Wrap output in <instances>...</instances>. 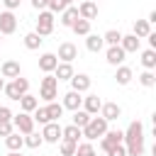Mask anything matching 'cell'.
Returning a JSON list of instances; mask_svg holds the SVG:
<instances>
[{
	"label": "cell",
	"mask_w": 156,
	"mask_h": 156,
	"mask_svg": "<svg viewBox=\"0 0 156 156\" xmlns=\"http://www.w3.org/2000/svg\"><path fill=\"white\" fill-rule=\"evenodd\" d=\"M80 132H83V136H85L88 141H93V139H98V136H102V134L107 132V119H105V117H90V122H88Z\"/></svg>",
	"instance_id": "cell-1"
},
{
	"label": "cell",
	"mask_w": 156,
	"mask_h": 156,
	"mask_svg": "<svg viewBox=\"0 0 156 156\" xmlns=\"http://www.w3.org/2000/svg\"><path fill=\"white\" fill-rule=\"evenodd\" d=\"M2 90H5V95H7L10 100H20V98L29 90V80L22 78V76H17V78H12V83L2 85Z\"/></svg>",
	"instance_id": "cell-2"
},
{
	"label": "cell",
	"mask_w": 156,
	"mask_h": 156,
	"mask_svg": "<svg viewBox=\"0 0 156 156\" xmlns=\"http://www.w3.org/2000/svg\"><path fill=\"white\" fill-rule=\"evenodd\" d=\"M51 32H54V12L41 10L39 12V20H37V34L39 37H49Z\"/></svg>",
	"instance_id": "cell-3"
},
{
	"label": "cell",
	"mask_w": 156,
	"mask_h": 156,
	"mask_svg": "<svg viewBox=\"0 0 156 156\" xmlns=\"http://www.w3.org/2000/svg\"><path fill=\"white\" fill-rule=\"evenodd\" d=\"M122 141H127V146H129V144H141V141H144V124H141L139 119H134V122L127 127Z\"/></svg>",
	"instance_id": "cell-4"
},
{
	"label": "cell",
	"mask_w": 156,
	"mask_h": 156,
	"mask_svg": "<svg viewBox=\"0 0 156 156\" xmlns=\"http://www.w3.org/2000/svg\"><path fill=\"white\" fill-rule=\"evenodd\" d=\"M12 127L20 134H29V132H34V119H32L29 112H20V115L12 117Z\"/></svg>",
	"instance_id": "cell-5"
},
{
	"label": "cell",
	"mask_w": 156,
	"mask_h": 156,
	"mask_svg": "<svg viewBox=\"0 0 156 156\" xmlns=\"http://www.w3.org/2000/svg\"><path fill=\"white\" fill-rule=\"evenodd\" d=\"M122 139H124V132H119V129H112V132H105V134H102V141H100V146H102V151H110L112 146L122 144Z\"/></svg>",
	"instance_id": "cell-6"
},
{
	"label": "cell",
	"mask_w": 156,
	"mask_h": 156,
	"mask_svg": "<svg viewBox=\"0 0 156 156\" xmlns=\"http://www.w3.org/2000/svg\"><path fill=\"white\" fill-rule=\"evenodd\" d=\"M41 139L49 141V144H56V141L61 139V127H58V122H46L44 129H41Z\"/></svg>",
	"instance_id": "cell-7"
},
{
	"label": "cell",
	"mask_w": 156,
	"mask_h": 156,
	"mask_svg": "<svg viewBox=\"0 0 156 156\" xmlns=\"http://www.w3.org/2000/svg\"><path fill=\"white\" fill-rule=\"evenodd\" d=\"M17 29V17L12 15V10H5L0 15V34H12Z\"/></svg>",
	"instance_id": "cell-8"
},
{
	"label": "cell",
	"mask_w": 156,
	"mask_h": 156,
	"mask_svg": "<svg viewBox=\"0 0 156 156\" xmlns=\"http://www.w3.org/2000/svg\"><path fill=\"white\" fill-rule=\"evenodd\" d=\"M58 61H66V63H71L73 58H78V49H76V44H71V41H63L61 46H58V56H56Z\"/></svg>",
	"instance_id": "cell-9"
},
{
	"label": "cell",
	"mask_w": 156,
	"mask_h": 156,
	"mask_svg": "<svg viewBox=\"0 0 156 156\" xmlns=\"http://www.w3.org/2000/svg\"><path fill=\"white\" fill-rule=\"evenodd\" d=\"M68 80H71V88H73L76 93H85V90L90 88V78H88L85 73H73Z\"/></svg>",
	"instance_id": "cell-10"
},
{
	"label": "cell",
	"mask_w": 156,
	"mask_h": 156,
	"mask_svg": "<svg viewBox=\"0 0 156 156\" xmlns=\"http://www.w3.org/2000/svg\"><path fill=\"white\" fill-rule=\"evenodd\" d=\"M122 115V107L117 105V102H102V107H100V117H105L107 122H112V119H117Z\"/></svg>",
	"instance_id": "cell-11"
},
{
	"label": "cell",
	"mask_w": 156,
	"mask_h": 156,
	"mask_svg": "<svg viewBox=\"0 0 156 156\" xmlns=\"http://www.w3.org/2000/svg\"><path fill=\"white\" fill-rule=\"evenodd\" d=\"M78 17H83V20H95V17H98V5H95V0H85V2H80V7H78Z\"/></svg>",
	"instance_id": "cell-12"
},
{
	"label": "cell",
	"mask_w": 156,
	"mask_h": 156,
	"mask_svg": "<svg viewBox=\"0 0 156 156\" xmlns=\"http://www.w3.org/2000/svg\"><path fill=\"white\" fill-rule=\"evenodd\" d=\"M80 102H83V98L76 90H68L63 95V110H80Z\"/></svg>",
	"instance_id": "cell-13"
},
{
	"label": "cell",
	"mask_w": 156,
	"mask_h": 156,
	"mask_svg": "<svg viewBox=\"0 0 156 156\" xmlns=\"http://www.w3.org/2000/svg\"><path fill=\"white\" fill-rule=\"evenodd\" d=\"M124 49L119 46V44H115V46H110L107 49V63H112V66H119L122 61H124Z\"/></svg>",
	"instance_id": "cell-14"
},
{
	"label": "cell",
	"mask_w": 156,
	"mask_h": 156,
	"mask_svg": "<svg viewBox=\"0 0 156 156\" xmlns=\"http://www.w3.org/2000/svg\"><path fill=\"white\" fill-rule=\"evenodd\" d=\"M56 63H58L56 54H41V58H39V68H41L44 73H54Z\"/></svg>",
	"instance_id": "cell-15"
},
{
	"label": "cell",
	"mask_w": 156,
	"mask_h": 156,
	"mask_svg": "<svg viewBox=\"0 0 156 156\" xmlns=\"http://www.w3.org/2000/svg\"><path fill=\"white\" fill-rule=\"evenodd\" d=\"M5 146H7L10 151H20V149L24 146V136H20V132H10V134L5 136Z\"/></svg>",
	"instance_id": "cell-16"
},
{
	"label": "cell",
	"mask_w": 156,
	"mask_h": 156,
	"mask_svg": "<svg viewBox=\"0 0 156 156\" xmlns=\"http://www.w3.org/2000/svg\"><path fill=\"white\" fill-rule=\"evenodd\" d=\"M119 46L124 49V54H132V51H136L139 49V37H134V34H122V39H119Z\"/></svg>",
	"instance_id": "cell-17"
},
{
	"label": "cell",
	"mask_w": 156,
	"mask_h": 156,
	"mask_svg": "<svg viewBox=\"0 0 156 156\" xmlns=\"http://www.w3.org/2000/svg\"><path fill=\"white\" fill-rule=\"evenodd\" d=\"M83 105H85V112L88 115H98L100 107H102V100L98 95H88V98H83Z\"/></svg>",
	"instance_id": "cell-18"
},
{
	"label": "cell",
	"mask_w": 156,
	"mask_h": 156,
	"mask_svg": "<svg viewBox=\"0 0 156 156\" xmlns=\"http://www.w3.org/2000/svg\"><path fill=\"white\" fill-rule=\"evenodd\" d=\"M54 76H56L58 80H68V78L73 76V68H71V63H66V61H58V63H56V68H54Z\"/></svg>",
	"instance_id": "cell-19"
},
{
	"label": "cell",
	"mask_w": 156,
	"mask_h": 156,
	"mask_svg": "<svg viewBox=\"0 0 156 156\" xmlns=\"http://www.w3.org/2000/svg\"><path fill=\"white\" fill-rule=\"evenodd\" d=\"M0 73H2V78H17L20 76V63L17 61H5Z\"/></svg>",
	"instance_id": "cell-20"
},
{
	"label": "cell",
	"mask_w": 156,
	"mask_h": 156,
	"mask_svg": "<svg viewBox=\"0 0 156 156\" xmlns=\"http://www.w3.org/2000/svg\"><path fill=\"white\" fill-rule=\"evenodd\" d=\"M76 20H78V7L68 5V7L63 10V15H61V24H63V27H71Z\"/></svg>",
	"instance_id": "cell-21"
},
{
	"label": "cell",
	"mask_w": 156,
	"mask_h": 156,
	"mask_svg": "<svg viewBox=\"0 0 156 156\" xmlns=\"http://www.w3.org/2000/svg\"><path fill=\"white\" fill-rule=\"evenodd\" d=\"M88 39H85V46H88V51H93V54H98L102 46H105V41H102V37H98V34H85Z\"/></svg>",
	"instance_id": "cell-22"
},
{
	"label": "cell",
	"mask_w": 156,
	"mask_h": 156,
	"mask_svg": "<svg viewBox=\"0 0 156 156\" xmlns=\"http://www.w3.org/2000/svg\"><path fill=\"white\" fill-rule=\"evenodd\" d=\"M61 136H63V139H71V141H78V139L83 136V132H80V127L68 124V127H61Z\"/></svg>",
	"instance_id": "cell-23"
},
{
	"label": "cell",
	"mask_w": 156,
	"mask_h": 156,
	"mask_svg": "<svg viewBox=\"0 0 156 156\" xmlns=\"http://www.w3.org/2000/svg\"><path fill=\"white\" fill-rule=\"evenodd\" d=\"M71 29H73L76 34L85 37V34H90V20H83V17H78V20L71 24Z\"/></svg>",
	"instance_id": "cell-24"
},
{
	"label": "cell",
	"mask_w": 156,
	"mask_h": 156,
	"mask_svg": "<svg viewBox=\"0 0 156 156\" xmlns=\"http://www.w3.org/2000/svg\"><path fill=\"white\" fill-rule=\"evenodd\" d=\"M20 105H22V112H34V107L39 105V100H37L34 95H29V93H24V95L20 98Z\"/></svg>",
	"instance_id": "cell-25"
},
{
	"label": "cell",
	"mask_w": 156,
	"mask_h": 156,
	"mask_svg": "<svg viewBox=\"0 0 156 156\" xmlns=\"http://www.w3.org/2000/svg\"><path fill=\"white\" fill-rule=\"evenodd\" d=\"M149 32H151V22H146V20H136V22H134V37L141 39V37H146Z\"/></svg>",
	"instance_id": "cell-26"
},
{
	"label": "cell",
	"mask_w": 156,
	"mask_h": 156,
	"mask_svg": "<svg viewBox=\"0 0 156 156\" xmlns=\"http://www.w3.org/2000/svg\"><path fill=\"white\" fill-rule=\"evenodd\" d=\"M141 63H144V68H146V71L156 68V51H154V49H146V51L141 54Z\"/></svg>",
	"instance_id": "cell-27"
},
{
	"label": "cell",
	"mask_w": 156,
	"mask_h": 156,
	"mask_svg": "<svg viewBox=\"0 0 156 156\" xmlns=\"http://www.w3.org/2000/svg\"><path fill=\"white\" fill-rule=\"evenodd\" d=\"M46 115H49V122H56V119L63 115V105H58V102H49V105H46Z\"/></svg>",
	"instance_id": "cell-28"
},
{
	"label": "cell",
	"mask_w": 156,
	"mask_h": 156,
	"mask_svg": "<svg viewBox=\"0 0 156 156\" xmlns=\"http://www.w3.org/2000/svg\"><path fill=\"white\" fill-rule=\"evenodd\" d=\"M90 117H93V115H88L85 110H73V124H76V127H80V129L90 122Z\"/></svg>",
	"instance_id": "cell-29"
},
{
	"label": "cell",
	"mask_w": 156,
	"mask_h": 156,
	"mask_svg": "<svg viewBox=\"0 0 156 156\" xmlns=\"http://www.w3.org/2000/svg\"><path fill=\"white\" fill-rule=\"evenodd\" d=\"M115 78H117V83H119V85H127V83L132 80V68H129V66H119Z\"/></svg>",
	"instance_id": "cell-30"
},
{
	"label": "cell",
	"mask_w": 156,
	"mask_h": 156,
	"mask_svg": "<svg viewBox=\"0 0 156 156\" xmlns=\"http://www.w3.org/2000/svg\"><path fill=\"white\" fill-rule=\"evenodd\" d=\"M39 98H41V100H46V102H54V100L58 98V88H49V85H41V90H39Z\"/></svg>",
	"instance_id": "cell-31"
},
{
	"label": "cell",
	"mask_w": 156,
	"mask_h": 156,
	"mask_svg": "<svg viewBox=\"0 0 156 156\" xmlns=\"http://www.w3.org/2000/svg\"><path fill=\"white\" fill-rule=\"evenodd\" d=\"M41 41H44V39H41L37 32H29V34L24 37V46H27V49H32V51H34V49H39V44H41Z\"/></svg>",
	"instance_id": "cell-32"
},
{
	"label": "cell",
	"mask_w": 156,
	"mask_h": 156,
	"mask_svg": "<svg viewBox=\"0 0 156 156\" xmlns=\"http://www.w3.org/2000/svg\"><path fill=\"white\" fill-rule=\"evenodd\" d=\"M76 146H78V141H71V139H63L61 136V156H73L76 154Z\"/></svg>",
	"instance_id": "cell-33"
},
{
	"label": "cell",
	"mask_w": 156,
	"mask_h": 156,
	"mask_svg": "<svg viewBox=\"0 0 156 156\" xmlns=\"http://www.w3.org/2000/svg\"><path fill=\"white\" fill-rule=\"evenodd\" d=\"M119 39H122V32H117V29H110V32H105V34H102V41H105V44H110V46L119 44Z\"/></svg>",
	"instance_id": "cell-34"
},
{
	"label": "cell",
	"mask_w": 156,
	"mask_h": 156,
	"mask_svg": "<svg viewBox=\"0 0 156 156\" xmlns=\"http://www.w3.org/2000/svg\"><path fill=\"white\" fill-rule=\"evenodd\" d=\"M41 134H37V132H29V134H24V144L29 146V149H37V146H41Z\"/></svg>",
	"instance_id": "cell-35"
},
{
	"label": "cell",
	"mask_w": 156,
	"mask_h": 156,
	"mask_svg": "<svg viewBox=\"0 0 156 156\" xmlns=\"http://www.w3.org/2000/svg\"><path fill=\"white\" fill-rule=\"evenodd\" d=\"M73 156H95V149H93L90 141H85V144H78L76 146V154Z\"/></svg>",
	"instance_id": "cell-36"
},
{
	"label": "cell",
	"mask_w": 156,
	"mask_h": 156,
	"mask_svg": "<svg viewBox=\"0 0 156 156\" xmlns=\"http://www.w3.org/2000/svg\"><path fill=\"white\" fill-rule=\"evenodd\" d=\"M139 83H141L144 88H154V85H156V76H154L151 71H144V73L139 76Z\"/></svg>",
	"instance_id": "cell-37"
},
{
	"label": "cell",
	"mask_w": 156,
	"mask_h": 156,
	"mask_svg": "<svg viewBox=\"0 0 156 156\" xmlns=\"http://www.w3.org/2000/svg\"><path fill=\"white\" fill-rule=\"evenodd\" d=\"M32 119L34 122H39V124H46L49 122V115H46V107H34V115H32Z\"/></svg>",
	"instance_id": "cell-38"
},
{
	"label": "cell",
	"mask_w": 156,
	"mask_h": 156,
	"mask_svg": "<svg viewBox=\"0 0 156 156\" xmlns=\"http://www.w3.org/2000/svg\"><path fill=\"white\" fill-rule=\"evenodd\" d=\"M46 7H49V12H54V15H56V12H63L68 5H66L63 0H49V5H46Z\"/></svg>",
	"instance_id": "cell-39"
},
{
	"label": "cell",
	"mask_w": 156,
	"mask_h": 156,
	"mask_svg": "<svg viewBox=\"0 0 156 156\" xmlns=\"http://www.w3.org/2000/svg\"><path fill=\"white\" fill-rule=\"evenodd\" d=\"M127 149V156H141L144 154V141L141 144H129V146H124Z\"/></svg>",
	"instance_id": "cell-40"
},
{
	"label": "cell",
	"mask_w": 156,
	"mask_h": 156,
	"mask_svg": "<svg viewBox=\"0 0 156 156\" xmlns=\"http://www.w3.org/2000/svg\"><path fill=\"white\" fill-rule=\"evenodd\" d=\"M107 156H127V149H124L122 144H117V146H112V149L107 151Z\"/></svg>",
	"instance_id": "cell-41"
},
{
	"label": "cell",
	"mask_w": 156,
	"mask_h": 156,
	"mask_svg": "<svg viewBox=\"0 0 156 156\" xmlns=\"http://www.w3.org/2000/svg\"><path fill=\"white\" fill-rule=\"evenodd\" d=\"M10 132H15V127H12V122H0V136H7Z\"/></svg>",
	"instance_id": "cell-42"
},
{
	"label": "cell",
	"mask_w": 156,
	"mask_h": 156,
	"mask_svg": "<svg viewBox=\"0 0 156 156\" xmlns=\"http://www.w3.org/2000/svg\"><path fill=\"white\" fill-rule=\"evenodd\" d=\"M0 122H12V112H10V107H0Z\"/></svg>",
	"instance_id": "cell-43"
},
{
	"label": "cell",
	"mask_w": 156,
	"mask_h": 156,
	"mask_svg": "<svg viewBox=\"0 0 156 156\" xmlns=\"http://www.w3.org/2000/svg\"><path fill=\"white\" fill-rule=\"evenodd\" d=\"M46 5H49V0H32L34 10H46Z\"/></svg>",
	"instance_id": "cell-44"
},
{
	"label": "cell",
	"mask_w": 156,
	"mask_h": 156,
	"mask_svg": "<svg viewBox=\"0 0 156 156\" xmlns=\"http://www.w3.org/2000/svg\"><path fill=\"white\" fill-rule=\"evenodd\" d=\"M5 2V7L7 10H15V7H20V0H2Z\"/></svg>",
	"instance_id": "cell-45"
},
{
	"label": "cell",
	"mask_w": 156,
	"mask_h": 156,
	"mask_svg": "<svg viewBox=\"0 0 156 156\" xmlns=\"http://www.w3.org/2000/svg\"><path fill=\"white\" fill-rule=\"evenodd\" d=\"M146 39H149V46H151V49H156V34H154V32H149V34H146Z\"/></svg>",
	"instance_id": "cell-46"
},
{
	"label": "cell",
	"mask_w": 156,
	"mask_h": 156,
	"mask_svg": "<svg viewBox=\"0 0 156 156\" xmlns=\"http://www.w3.org/2000/svg\"><path fill=\"white\" fill-rule=\"evenodd\" d=\"M7 156H22V154H20V151H10Z\"/></svg>",
	"instance_id": "cell-47"
},
{
	"label": "cell",
	"mask_w": 156,
	"mask_h": 156,
	"mask_svg": "<svg viewBox=\"0 0 156 156\" xmlns=\"http://www.w3.org/2000/svg\"><path fill=\"white\" fill-rule=\"evenodd\" d=\"M2 85H5V80H2V78H0V90H2Z\"/></svg>",
	"instance_id": "cell-48"
},
{
	"label": "cell",
	"mask_w": 156,
	"mask_h": 156,
	"mask_svg": "<svg viewBox=\"0 0 156 156\" xmlns=\"http://www.w3.org/2000/svg\"><path fill=\"white\" fill-rule=\"evenodd\" d=\"M63 2H66V5H71V2H73V0H63Z\"/></svg>",
	"instance_id": "cell-49"
},
{
	"label": "cell",
	"mask_w": 156,
	"mask_h": 156,
	"mask_svg": "<svg viewBox=\"0 0 156 156\" xmlns=\"http://www.w3.org/2000/svg\"><path fill=\"white\" fill-rule=\"evenodd\" d=\"M0 37H2V34H0Z\"/></svg>",
	"instance_id": "cell-50"
}]
</instances>
